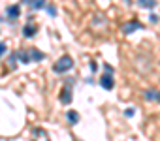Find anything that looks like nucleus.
Here are the masks:
<instances>
[{
  "label": "nucleus",
  "instance_id": "1",
  "mask_svg": "<svg viewBox=\"0 0 160 141\" xmlns=\"http://www.w3.org/2000/svg\"><path fill=\"white\" fill-rule=\"evenodd\" d=\"M73 68V58L70 56V55H62L57 62H55V66H53V70L57 74H66L68 70H72Z\"/></svg>",
  "mask_w": 160,
  "mask_h": 141
},
{
  "label": "nucleus",
  "instance_id": "2",
  "mask_svg": "<svg viewBox=\"0 0 160 141\" xmlns=\"http://www.w3.org/2000/svg\"><path fill=\"white\" fill-rule=\"evenodd\" d=\"M72 90H73V79H68V81L64 83L62 90H60V102H62L64 105H68V104L73 100V94H72Z\"/></svg>",
  "mask_w": 160,
  "mask_h": 141
},
{
  "label": "nucleus",
  "instance_id": "3",
  "mask_svg": "<svg viewBox=\"0 0 160 141\" xmlns=\"http://www.w3.org/2000/svg\"><path fill=\"white\" fill-rule=\"evenodd\" d=\"M121 28H122V32H124V34H132V32H136V30L143 28V25H141L139 21H130V23H124Z\"/></svg>",
  "mask_w": 160,
  "mask_h": 141
},
{
  "label": "nucleus",
  "instance_id": "4",
  "mask_svg": "<svg viewBox=\"0 0 160 141\" xmlns=\"http://www.w3.org/2000/svg\"><path fill=\"white\" fill-rule=\"evenodd\" d=\"M113 77H111V74H104L102 77H100V87L102 89H106V90H111L113 89Z\"/></svg>",
  "mask_w": 160,
  "mask_h": 141
},
{
  "label": "nucleus",
  "instance_id": "5",
  "mask_svg": "<svg viewBox=\"0 0 160 141\" xmlns=\"http://www.w3.org/2000/svg\"><path fill=\"white\" fill-rule=\"evenodd\" d=\"M25 2L30 4L32 10H42V8L45 6V0H25Z\"/></svg>",
  "mask_w": 160,
  "mask_h": 141
},
{
  "label": "nucleus",
  "instance_id": "6",
  "mask_svg": "<svg viewBox=\"0 0 160 141\" xmlns=\"http://www.w3.org/2000/svg\"><path fill=\"white\" fill-rule=\"evenodd\" d=\"M143 96H145L147 100H156V102H160V92H158V90H145Z\"/></svg>",
  "mask_w": 160,
  "mask_h": 141
},
{
  "label": "nucleus",
  "instance_id": "7",
  "mask_svg": "<svg viewBox=\"0 0 160 141\" xmlns=\"http://www.w3.org/2000/svg\"><path fill=\"white\" fill-rule=\"evenodd\" d=\"M36 32H38V28H36L34 25H27V27L23 28V34H25L27 38H32V36H34Z\"/></svg>",
  "mask_w": 160,
  "mask_h": 141
},
{
  "label": "nucleus",
  "instance_id": "8",
  "mask_svg": "<svg viewBox=\"0 0 160 141\" xmlns=\"http://www.w3.org/2000/svg\"><path fill=\"white\" fill-rule=\"evenodd\" d=\"M139 2V6H143L145 10H152V8H156V0H138Z\"/></svg>",
  "mask_w": 160,
  "mask_h": 141
},
{
  "label": "nucleus",
  "instance_id": "9",
  "mask_svg": "<svg viewBox=\"0 0 160 141\" xmlns=\"http://www.w3.org/2000/svg\"><path fill=\"white\" fill-rule=\"evenodd\" d=\"M19 13H21V8H19V6H10V8H8V15H10V17L17 19Z\"/></svg>",
  "mask_w": 160,
  "mask_h": 141
},
{
  "label": "nucleus",
  "instance_id": "10",
  "mask_svg": "<svg viewBox=\"0 0 160 141\" xmlns=\"http://www.w3.org/2000/svg\"><path fill=\"white\" fill-rule=\"evenodd\" d=\"M28 53H30V60H42L43 58V53L38 51V49H30Z\"/></svg>",
  "mask_w": 160,
  "mask_h": 141
},
{
  "label": "nucleus",
  "instance_id": "11",
  "mask_svg": "<svg viewBox=\"0 0 160 141\" xmlns=\"http://www.w3.org/2000/svg\"><path fill=\"white\" fill-rule=\"evenodd\" d=\"M66 115H68V120H70V122H73V124H75V122L79 120V115H77L75 111H68Z\"/></svg>",
  "mask_w": 160,
  "mask_h": 141
},
{
  "label": "nucleus",
  "instance_id": "12",
  "mask_svg": "<svg viewBox=\"0 0 160 141\" xmlns=\"http://www.w3.org/2000/svg\"><path fill=\"white\" fill-rule=\"evenodd\" d=\"M17 58H19L21 62H25V64L30 62V55H28V53H17Z\"/></svg>",
  "mask_w": 160,
  "mask_h": 141
},
{
  "label": "nucleus",
  "instance_id": "13",
  "mask_svg": "<svg viewBox=\"0 0 160 141\" xmlns=\"http://www.w3.org/2000/svg\"><path fill=\"white\" fill-rule=\"evenodd\" d=\"M47 13H49L51 17H55V13H57V12H55V8H53V6H49V8H47Z\"/></svg>",
  "mask_w": 160,
  "mask_h": 141
},
{
  "label": "nucleus",
  "instance_id": "14",
  "mask_svg": "<svg viewBox=\"0 0 160 141\" xmlns=\"http://www.w3.org/2000/svg\"><path fill=\"white\" fill-rule=\"evenodd\" d=\"M104 70H106V74H113V68H111L109 64H106V66H104Z\"/></svg>",
  "mask_w": 160,
  "mask_h": 141
},
{
  "label": "nucleus",
  "instance_id": "15",
  "mask_svg": "<svg viewBox=\"0 0 160 141\" xmlns=\"http://www.w3.org/2000/svg\"><path fill=\"white\" fill-rule=\"evenodd\" d=\"M6 53V43H0V56Z\"/></svg>",
  "mask_w": 160,
  "mask_h": 141
},
{
  "label": "nucleus",
  "instance_id": "16",
  "mask_svg": "<svg viewBox=\"0 0 160 141\" xmlns=\"http://www.w3.org/2000/svg\"><path fill=\"white\" fill-rule=\"evenodd\" d=\"M134 113H136V111H134V109H132V107H130V109H126V111H124V115H126V117H132V115H134Z\"/></svg>",
  "mask_w": 160,
  "mask_h": 141
}]
</instances>
